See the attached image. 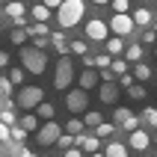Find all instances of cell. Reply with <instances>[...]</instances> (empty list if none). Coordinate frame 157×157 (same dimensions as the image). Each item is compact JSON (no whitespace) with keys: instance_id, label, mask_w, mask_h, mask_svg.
<instances>
[{"instance_id":"34","label":"cell","mask_w":157,"mask_h":157,"mask_svg":"<svg viewBox=\"0 0 157 157\" xmlns=\"http://www.w3.org/2000/svg\"><path fill=\"white\" fill-rule=\"evenodd\" d=\"M9 83H12V86H18V83H24V68H12L9 71Z\"/></svg>"},{"instance_id":"26","label":"cell","mask_w":157,"mask_h":157,"mask_svg":"<svg viewBox=\"0 0 157 157\" xmlns=\"http://www.w3.org/2000/svg\"><path fill=\"white\" fill-rule=\"evenodd\" d=\"M51 44L62 53V56L68 53V42H65V36H62V33H51Z\"/></svg>"},{"instance_id":"25","label":"cell","mask_w":157,"mask_h":157,"mask_svg":"<svg viewBox=\"0 0 157 157\" xmlns=\"http://www.w3.org/2000/svg\"><path fill=\"white\" fill-rule=\"evenodd\" d=\"M116 133V124H110V122H101L95 128V140H107V136H113Z\"/></svg>"},{"instance_id":"40","label":"cell","mask_w":157,"mask_h":157,"mask_svg":"<svg viewBox=\"0 0 157 157\" xmlns=\"http://www.w3.org/2000/svg\"><path fill=\"white\" fill-rule=\"evenodd\" d=\"M51 44V36H39V39H33V48H39V51H44Z\"/></svg>"},{"instance_id":"12","label":"cell","mask_w":157,"mask_h":157,"mask_svg":"<svg viewBox=\"0 0 157 157\" xmlns=\"http://www.w3.org/2000/svg\"><path fill=\"white\" fill-rule=\"evenodd\" d=\"M18 128H21L24 133H33V131H39V128H42V122L36 119V113H24L21 119H18Z\"/></svg>"},{"instance_id":"24","label":"cell","mask_w":157,"mask_h":157,"mask_svg":"<svg viewBox=\"0 0 157 157\" xmlns=\"http://www.w3.org/2000/svg\"><path fill=\"white\" fill-rule=\"evenodd\" d=\"M142 59V44H131L124 48V62H140Z\"/></svg>"},{"instance_id":"38","label":"cell","mask_w":157,"mask_h":157,"mask_svg":"<svg viewBox=\"0 0 157 157\" xmlns=\"http://www.w3.org/2000/svg\"><path fill=\"white\" fill-rule=\"evenodd\" d=\"M142 44H157V33L154 30H142Z\"/></svg>"},{"instance_id":"52","label":"cell","mask_w":157,"mask_h":157,"mask_svg":"<svg viewBox=\"0 0 157 157\" xmlns=\"http://www.w3.org/2000/svg\"><path fill=\"white\" fill-rule=\"evenodd\" d=\"M154 56H157V48H154Z\"/></svg>"},{"instance_id":"35","label":"cell","mask_w":157,"mask_h":157,"mask_svg":"<svg viewBox=\"0 0 157 157\" xmlns=\"http://www.w3.org/2000/svg\"><path fill=\"white\" fill-rule=\"evenodd\" d=\"M9 140H12V142H24V140H27V133L15 124V128H9Z\"/></svg>"},{"instance_id":"9","label":"cell","mask_w":157,"mask_h":157,"mask_svg":"<svg viewBox=\"0 0 157 157\" xmlns=\"http://www.w3.org/2000/svg\"><path fill=\"white\" fill-rule=\"evenodd\" d=\"M98 86V71L95 68H83L77 74V89L80 92H89V89H95Z\"/></svg>"},{"instance_id":"43","label":"cell","mask_w":157,"mask_h":157,"mask_svg":"<svg viewBox=\"0 0 157 157\" xmlns=\"http://www.w3.org/2000/svg\"><path fill=\"white\" fill-rule=\"evenodd\" d=\"M42 6H44V9H59L62 0H42Z\"/></svg>"},{"instance_id":"47","label":"cell","mask_w":157,"mask_h":157,"mask_svg":"<svg viewBox=\"0 0 157 157\" xmlns=\"http://www.w3.org/2000/svg\"><path fill=\"white\" fill-rule=\"evenodd\" d=\"M21 157H36L33 151H27V148H21Z\"/></svg>"},{"instance_id":"51","label":"cell","mask_w":157,"mask_h":157,"mask_svg":"<svg viewBox=\"0 0 157 157\" xmlns=\"http://www.w3.org/2000/svg\"><path fill=\"white\" fill-rule=\"evenodd\" d=\"M131 3H142V0H131Z\"/></svg>"},{"instance_id":"10","label":"cell","mask_w":157,"mask_h":157,"mask_svg":"<svg viewBox=\"0 0 157 157\" xmlns=\"http://www.w3.org/2000/svg\"><path fill=\"white\" fill-rule=\"evenodd\" d=\"M98 101L116 104V101H119V86H116V83H101V86H98Z\"/></svg>"},{"instance_id":"7","label":"cell","mask_w":157,"mask_h":157,"mask_svg":"<svg viewBox=\"0 0 157 157\" xmlns=\"http://www.w3.org/2000/svg\"><path fill=\"white\" fill-rule=\"evenodd\" d=\"M107 30H110L116 39H124V36L133 33V21H131V15H113L110 24H107Z\"/></svg>"},{"instance_id":"2","label":"cell","mask_w":157,"mask_h":157,"mask_svg":"<svg viewBox=\"0 0 157 157\" xmlns=\"http://www.w3.org/2000/svg\"><path fill=\"white\" fill-rule=\"evenodd\" d=\"M21 68L30 74H44L48 71V53L33 48V44H24L21 48Z\"/></svg>"},{"instance_id":"19","label":"cell","mask_w":157,"mask_h":157,"mask_svg":"<svg viewBox=\"0 0 157 157\" xmlns=\"http://www.w3.org/2000/svg\"><path fill=\"white\" fill-rule=\"evenodd\" d=\"M104 157H128V145H122V142H110L104 148Z\"/></svg>"},{"instance_id":"42","label":"cell","mask_w":157,"mask_h":157,"mask_svg":"<svg viewBox=\"0 0 157 157\" xmlns=\"http://www.w3.org/2000/svg\"><path fill=\"white\" fill-rule=\"evenodd\" d=\"M80 59H83L86 68H95V53H86V56H80Z\"/></svg>"},{"instance_id":"30","label":"cell","mask_w":157,"mask_h":157,"mask_svg":"<svg viewBox=\"0 0 157 157\" xmlns=\"http://www.w3.org/2000/svg\"><path fill=\"white\" fill-rule=\"evenodd\" d=\"M9 39H12V44H21V48H24L30 36H27V30H12V33H9Z\"/></svg>"},{"instance_id":"21","label":"cell","mask_w":157,"mask_h":157,"mask_svg":"<svg viewBox=\"0 0 157 157\" xmlns=\"http://www.w3.org/2000/svg\"><path fill=\"white\" fill-rule=\"evenodd\" d=\"M0 122L6 124V128H15V124H18L15 110H12V107H3V110H0Z\"/></svg>"},{"instance_id":"16","label":"cell","mask_w":157,"mask_h":157,"mask_svg":"<svg viewBox=\"0 0 157 157\" xmlns=\"http://www.w3.org/2000/svg\"><path fill=\"white\" fill-rule=\"evenodd\" d=\"M131 77H133V80H140L142 86H145V83L151 80V68L145 65V62H136V65H133V74H131Z\"/></svg>"},{"instance_id":"37","label":"cell","mask_w":157,"mask_h":157,"mask_svg":"<svg viewBox=\"0 0 157 157\" xmlns=\"http://www.w3.org/2000/svg\"><path fill=\"white\" fill-rule=\"evenodd\" d=\"M56 145H59V148H65V151H68L71 145H74V136H68V133H62L59 140H56Z\"/></svg>"},{"instance_id":"22","label":"cell","mask_w":157,"mask_h":157,"mask_svg":"<svg viewBox=\"0 0 157 157\" xmlns=\"http://www.w3.org/2000/svg\"><path fill=\"white\" fill-rule=\"evenodd\" d=\"M30 15H33L36 24H48V18H51V9H44L42 3H39V6H33V12H30Z\"/></svg>"},{"instance_id":"1","label":"cell","mask_w":157,"mask_h":157,"mask_svg":"<svg viewBox=\"0 0 157 157\" xmlns=\"http://www.w3.org/2000/svg\"><path fill=\"white\" fill-rule=\"evenodd\" d=\"M83 15H86V3H83V0H62V6L56 9V21H59V27H65V30L77 27L80 21H83Z\"/></svg>"},{"instance_id":"17","label":"cell","mask_w":157,"mask_h":157,"mask_svg":"<svg viewBox=\"0 0 157 157\" xmlns=\"http://www.w3.org/2000/svg\"><path fill=\"white\" fill-rule=\"evenodd\" d=\"M131 21H133V27H148V24H151V12H148L145 6H140V9L131 15Z\"/></svg>"},{"instance_id":"36","label":"cell","mask_w":157,"mask_h":157,"mask_svg":"<svg viewBox=\"0 0 157 157\" xmlns=\"http://www.w3.org/2000/svg\"><path fill=\"white\" fill-rule=\"evenodd\" d=\"M122 128H124V131H131V133H133V131H140V116H131V119H128Z\"/></svg>"},{"instance_id":"53","label":"cell","mask_w":157,"mask_h":157,"mask_svg":"<svg viewBox=\"0 0 157 157\" xmlns=\"http://www.w3.org/2000/svg\"><path fill=\"white\" fill-rule=\"evenodd\" d=\"M154 33H157V27H154Z\"/></svg>"},{"instance_id":"4","label":"cell","mask_w":157,"mask_h":157,"mask_svg":"<svg viewBox=\"0 0 157 157\" xmlns=\"http://www.w3.org/2000/svg\"><path fill=\"white\" fill-rule=\"evenodd\" d=\"M44 101V92H42V86H24L21 92H18V98L12 101V104H18L24 113H30V110H36V107Z\"/></svg>"},{"instance_id":"11","label":"cell","mask_w":157,"mask_h":157,"mask_svg":"<svg viewBox=\"0 0 157 157\" xmlns=\"http://www.w3.org/2000/svg\"><path fill=\"white\" fill-rule=\"evenodd\" d=\"M53 116H56V107L51 104V101H42V104L36 107V119H39V122H53Z\"/></svg>"},{"instance_id":"15","label":"cell","mask_w":157,"mask_h":157,"mask_svg":"<svg viewBox=\"0 0 157 157\" xmlns=\"http://www.w3.org/2000/svg\"><path fill=\"white\" fill-rule=\"evenodd\" d=\"M3 12H6L12 21H18V18H24V12H27V6L21 3V0H12V3H6L3 6Z\"/></svg>"},{"instance_id":"14","label":"cell","mask_w":157,"mask_h":157,"mask_svg":"<svg viewBox=\"0 0 157 157\" xmlns=\"http://www.w3.org/2000/svg\"><path fill=\"white\" fill-rule=\"evenodd\" d=\"M122 53H124V44H122V39L110 36V39H107V56H113V59H122Z\"/></svg>"},{"instance_id":"48","label":"cell","mask_w":157,"mask_h":157,"mask_svg":"<svg viewBox=\"0 0 157 157\" xmlns=\"http://www.w3.org/2000/svg\"><path fill=\"white\" fill-rule=\"evenodd\" d=\"M92 3H95V6H107V3H110V0H92Z\"/></svg>"},{"instance_id":"41","label":"cell","mask_w":157,"mask_h":157,"mask_svg":"<svg viewBox=\"0 0 157 157\" xmlns=\"http://www.w3.org/2000/svg\"><path fill=\"white\" fill-rule=\"evenodd\" d=\"M116 86H119V89H131V86H133V77H131V74H122Z\"/></svg>"},{"instance_id":"32","label":"cell","mask_w":157,"mask_h":157,"mask_svg":"<svg viewBox=\"0 0 157 157\" xmlns=\"http://www.w3.org/2000/svg\"><path fill=\"white\" fill-rule=\"evenodd\" d=\"M140 122H148V124H154V128H157V110H154V107H145L142 116H140Z\"/></svg>"},{"instance_id":"3","label":"cell","mask_w":157,"mask_h":157,"mask_svg":"<svg viewBox=\"0 0 157 157\" xmlns=\"http://www.w3.org/2000/svg\"><path fill=\"white\" fill-rule=\"evenodd\" d=\"M74 62H71V56H59V62H56V68H53V89H59V92H68L71 86H74Z\"/></svg>"},{"instance_id":"44","label":"cell","mask_w":157,"mask_h":157,"mask_svg":"<svg viewBox=\"0 0 157 157\" xmlns=\"http://www.w3.org/2000/svg\"><path fill=\"white\" fill-rule=\"evenodd\" d=\"M0 142H9V128L0 122Z\"/></svg>"},{"instance_id":"28","label":"cell","mask_w":157,"mask_h":157,"mask_svg":"<svg viewBox=\"0 0 157 157\" xmlns=\"http://www.w3.org/2000/svg\"><path fill=\"white\" fill-rule=\"evenodd\" d=\"M110 71H113V77H122V74H128V62L124 59H113L110 62Z\"/></svg>"},{"instance_id":"46","label":"cell","mask_w":157,"mask_h":157,"mask_svg":"<svg viewBox=\"0 0 157 157\" xmlns=\"http://www.w3.org/2000/svg\"><path fill=\"white\" fill-rule=\"evenodd\" d=\"M65 157H83V151H80V148H68V151H65Z\"/></svg>"},{"instance_id":"23","label":"cell","mask_w":157,"mask_h":157,"mask_svg":"<svg viewBox=\"0 0 157 157\" xmlns=\"http://www.w3.org/2000/svg\"><path fill=\"white\" fill-rule=\"evenodd\" d=\"M131 116H133V113L128 110V107H116V113H113V124H116V128H122V124L128 122Z\"/></svg>"},{"instance_id":"6","label":"cell","mask_w":157,"mask_h":157,"mask_svg":"<svg viewBox=\"0 0 157 157\" xmlns=\"http://www.w3.org/2000/svg\"><path fill=\"white\" fill-rule=\"evenodd\" d=\"M86 107H89V95L86 92H80V89H68V92H65V110H68L71 116L86 113Z\"/></svg>"},{"instance_id":"18","label":"cell","mask_w":157,"mask_h":157,"mask_svg":"<svg viewBox=\"0 0 157 157\" xmlns=\"http://www.w3.org/2000/svg\"><path fill=\"white\" fill-rule=\"evenodd\" d=\"M65 133H68V136H80V133H83V119L71 116L68 122H65Z\"/></svg>"},{"instance_id":"54","label":"cell","mask_w":157,"mask_h":157,"mask_svg":"<svg viewBox=\"0 0 157 157\" xmlns=\"http://www.w3.org/2000/svg\"><path fill=\"white\" fill-rule=\"evenodd\" d=\"M154 157H157V154H154Z\"/></svg>"},{"instance_id":"33","label":"cell","mask_w":157,"mask_h":157,"mask_svg":"<svg viewBox=\"0 0 157 157\" xmlns=\"http://www.w3.org/2000/svg\"><path fill=\"white\" fill-rule=\"evenodd\" d=\"M110 62H113V56L98 53V56H95V68H98V71H107V68H110Z\"/></svg>"},{"instance_id":"39","label":"cell","mask_w":157,"mask_h":157,"mask_svg":"<svg viewBox=\"0 0 157 157\" xmlns=\"http://www.w3.org/2000/svg\"><path fill=\"white\" fill-rule=\"evenodd\" d=\"M9 92H12V83H9L6 77H0V98L6 101V95H9Z\"/></svg>"},{"instance_id":"29","label":"cell","mask_w":157,"mask_h":157,"mask_svg":"<svg viewBox=\"0 0 157 157\" xmlns=\"http://www.w3.org/2000/svg\"><path fill=\"white\" fill-rule=\"evenodd\" d=\"M110 6H113L116 15H128V9H131V0H110Z\"/></svg>"},{"instance_id":"31","label":"cell","mask_w":157,"mask_h":157,"mask_svg":"<svg viewBox=\"0 0 157 157\" xmlns=\"http://www.w3.org/2000/svg\"><path fill=\"white\" fill-rule=\"evenodd\" d=\"M128 95H131V101H142V98H145V86H142V83H133V86L128 89Z\"/></svg>"},{"instance_id":"49","label":"cell","mask_w":157,"mask_h":157,"mask_svg":"<svg viewBox=\"0 0 157 157\" xmlns=\"http://www.w3.org/2000/svg\"><path fill=\"white\" fill-rule=\"evenodd\" d=\"M89 157H104V154H101V151H98V154H89Z\"/></svg>"},{"instance_id":"5","label":"cell","mask_w":157,"mask_h":157,"mask_svg":"<svg viewBox=\"0 0 157 157\" xmlns=\"http://www.w3.org/2000/svg\"><path fill=\"white\" fill-rule=\"evenodd\" d=\"M62 136V124L56 122H44L39 131H36V142L42 145V148H48V145H56V140Z\"/></svg>"},{"instance_id":"45","label":"cell","mask_w":157,"mask_h":157,"mask_svg":"<svg viewBox=\"0 0 157 157\" xmlns=\"http://www.w3.org/2000/svg\"><path fill=\"white\" fill-rule=\"evenodd\" d=\"M6 65H9V53L0 51V68H6Z\"/></svg>"},{"instance_id":"8","label":"cell","mask_w":157,"mask_h":157,"mask_svg":"<svg viewBox=\"0 0 157 157\" xmlns=\"http://www.w3.org/2000/svg\"><path fill=\"white\" fill-rule=\"evenodd\" d=\"M86 39L89 42H107L110 39V30H107V24L101 18H89L86 21Z\"/></svg>"},{"instance_id":"50","label":"cell","mask_w":157,"mask_h":157,"mask_svg":"<svg viewBox=\"0 0 157 157\" xmlns=\"http://www.w3.org/2000/svg\"><path fill=\"white\" fill-rule=\"evenodd\" d=\"M3 104H6V101H3V98H0V110H3Z\"/></svg>"},{"instance_id":"20","label":"cell","mask_w":157,"mask_h":157,"mask_svg":"<svg viewBox=\"0 0 157 157\" xmlns=\"http://www.w3.org/2000/svg\"><path fill=\"white\" fill-rule=\"evenodd\" d=\"M101 122H104V119H101V113H95V110H86V113H83V128H92V131H95Z\"/></svg>"},{"instance_id":"27","label":"cell","mask_w":157,"mask_h":157,"mask_svg":"<svg viewBox=\"0 0 157 157\" xmlns=\"http://www.w3.org/2000/svg\"><path fill=\"white\" fill-rule=\"evenodd\" d=\"M68 53L86 56V53H89V48H86V42H83V39H71V42H68Z\"/></svg>"},{"instance_id":"13","label":"cell","mask_w":157,"mask_h":157,"mask_svg":"<svg viewBox=\"0 0 157 157\" xmlns=\"http://www.w3.org/2000/svg\"><path fill=\"white\" fill-rule=\"evenodd\" d=\"M128 145H131V148H136V151H145V148L151 145V140H148V133H145V131H133L131 140H128Z\"/></svg>"}]
</instances>
